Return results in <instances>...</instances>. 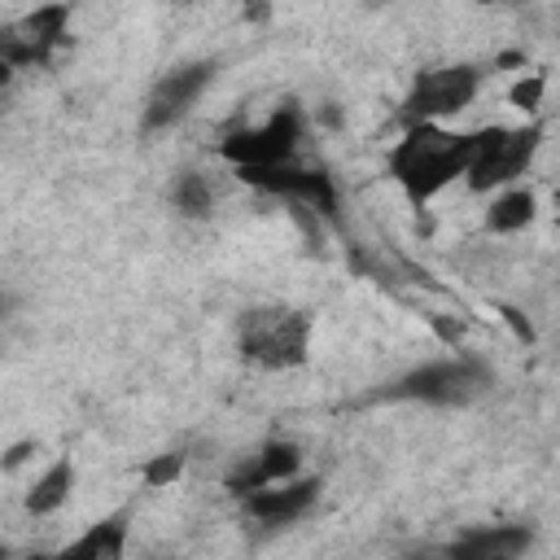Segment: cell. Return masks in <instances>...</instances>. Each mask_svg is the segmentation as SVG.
Returning a JSON list of instances; mask_svg holds the SVG:
<instances>
[{
  "label": "cell",
  "instance_id": "cell-1",
  "mask_svg": "<svg viewBox=\"0 0 560 560\" xmlns=\"http://www.w3.org/2000/svg\"><path fill=\"white\" fill-rule=\"evenodd\" d=\"M472 144H477L472 131H451V127H438V122H416V127H402V136L389 144L385 171L402 188V197L411 206H424L442 188L464 179V171L472 162Z\"/></svg>",
  "mask_w": 560,
  "mask_h": 560
},
{
  "label": "cell",
  "instance_id": "cell-2",
  "mask_svg": "<svg viewBox=\"0 0 560 560\" xmlns=\"http://www.w3.org/2000/svg\"><path fill=\"white\" fill-rule=\"evenodd\" d=\"M315 319L289 302H258L236 319V354L262 372H293L311 359Z\"/></svg>",
  "mask_w": 560,
  "mask_h": 560
},
{
  "label": "cell",
  "instance_id": "cell-3",
  "mask_svg": "<svg viewBox=\"0 0 560 560\" xmlns=\"http://www.w3.org/2000/svg\"><path fill=\"white\" fill-rule=\"evenodd\" d=\"M494 372L477 354H451V359H429L420 368H407L389 385H381L372 398L376 402H424V407H468L481 394H490Z\"/></svg>",
  "mask_w": 560,
  "mask_h": 560
},
{
  "label": "cell",
  "instance_id": "cell-4",
  "mask_svg": "<svg viewBox=\"0 0 560 560\" xmlns=\"http://www.w3.org/2000/svg\"><path fill=\"white\" fill-rule=\"evenodd\" d=\"M481 79L486 70L472 66V61H446V66H424L411 74L402 101H398V118L402 127H416V122H446L455 114H464L477 92H481Z\"/></svg>",
  "mask_w": 560,
  "mask_h": 560
},
{
  "label": "cell",
  "instance_id": "cell-5",
  "mask_svg": "<svg viewBox=\"0 0 560 560\" xmlns=\"http://www.w3.org/2000/svg\"><path fill=\"white\" fill-rule=\"evenodd\" d=\"M472 136H477V144H472L464 184H468V192H499V188H512L529 171V162L542 144V122L529 118L521 127H477Z\"/></svg>",
  "mask_w": 560,
  "mask_h": 560
},
{
  "label": "cell",
  "instance_id": "cell-6",
  "mask_svg": "<svg viewBox=\"0 0 560 560\" xmlns=\"http://www.w3.org/2000/svg\"><path fill=\"white\" fill-rule=\"evenodd\" d=\"M302 131H306V118L298 105H280L276 114H267L258 127H236L219 140V158L245 175V171H271V166H284L298 158V144H302Z\"/></svg>",
  "mask_w": 560,
  "mask_h": 560
},
{
  "label": "cell",
  "instance_id": "cell-7",
  "mask_svg": "<svg viewBox=\"0 0 560 560\" xmlns=\"http://www.w3.org/2000/svg\"><path fill=\"white\" fill-rule=\"evenodd\" d=\"M219 74V57H192L175 70H166L149 96H144V109H140V131L144 136H158V131H171L175 122H184L192 114V105L201 101V92L214 83Z\"/></svg>",
  "mask_w": 560,
  "mask_h": 560
},
{
  "label": "cell",
  "instance_id": "cell-8",
  "mask_svg": "<svg viewBox=\"0 0 560 560\" xmlns=\"http://www.w3.org/2000/svg\"><path fill=\"white\" fill-rule=\"evenodd\" d=\"M66 26H70L66 4H48V9L26 13L13 26H0V79H9L13 70H26V66H44L52 57V48L66 39Z\"/></svg>",
  "mask_w": 560,
  "mask_h": 560
},
{
  "label": "cell",
  "instance_id": "cell-9",
  "mask_svg": "<svg viewBox=\"0 0 560 560\" xmlns=\"http://www.w3.org/2000/svg\"><path fill=\"white\" fill-rule=\"evenodd\" d=\"M302 472V446L289 442V438H267L262 446H254L249 455H241L228 472H223V490L232 499H245L254 490H267V486H280L289 477Z\"/></svg>",
  "mask_w": 560,
  "mask_h": 560
},
{
  "label": "cell",
  "instance_id": "cell-10",
  "mask_svg": "<svg viewBox=\"0 0 560 560\" xmlns=\"http://www.w3.org/2000/svg\"><path fill=\"white\" fill-rule=\"evenodd\" d=\"M241 179L254 184V188H262V192L289 197L293 206H302V210H311V214L337 219V184H332L328 171L284 162V166H271V171H245Z\"/></svg>",
  "mask_w": 560,
  "mask_h": 560
},
{
  "label": "cell",
  "instance_id": "cell-11",
  "mask_svg": "<svg viewBox=\"0 0 560 560\" xmlns=\"http://www.w3.org/2000/svg\"><path fill=\"white\" fill-rule=\"evenodd\" d=\"M319 490H324V481L319 477H289V481H280V486H267V490H254V494H245L241 499V512L254 521V525H262V529H284V525H293V521H302L315 503H319Z\"/></svg>",
  "mask_w": 560,
  "mask_h": 560
},
{
  "label": "cell",
  "instance_id": "cell-12",
  "mask_svg": "<svg viewBox=\"0 0 560 560\" xmlns=\"http://www.w3.org/2000/svg\"><path fill=\"white\" fill-rule=\"evenodd\" d=\"M534 547V525L503 521V525H468L451 542H442L446 560H525Z\"/></svg>",
  "mask_w": 560,
  "mask_h": 560
},
{
  "label": "cell",
  "instance_id": "cell-13",
  "mask_svg": "<svg viewBox=\"0 0 560 560\" xmlns=\"http://www.w3.org/2000/svg\"><path fill=\"white\" fill-rule=\"evenodd\" d=\"M127 538H131V512L118 508V512L92 521L61 551H52V560H127Z\"/></svg>",
  "mask_w": 560,
  "mask_h": 560
},
{
  "label": "cell",
  "instance_id": "cell-14",
  "mask_svg": "<svg viewBox=\"0 0 560 560\" xmlns=\"http://www.w3.org/2000/svg\"><path fill=\"white\" fill-rule=\"evenodd\" d=\"M538 214V192L529 184H512V188H499L486 206V232L494 236H516L534 223Z\"/></svg>",
  "mask_w": 560,
  "mask_h": 560
},
{
  "label": "cell",
  "instance_id": "cell-15",
  "mask_svg": "<svg viewBox=\"0 0 560 560\" xmlns=\"http://www.w3.org/2000/svg\"><path fill=\"white\" fill-rule=\"evenodd\" d=\"M70 490H74V464H70V459H52V464L31 481L22 508H26L31 516H52V512H61V508L70 503Z\"/></svg>",
  "mask_w": 560,
  "mask_h": 560
},
{
  "label": "cell",
  "instance_id": "cell-16",
  "mask_svg": "<svg viewBox=\"0 0 560 560\" xmlns=\"http://www.w3.org/2000/svg\"><path fill=\"white\" fill-rule=\"evenodd\" d=\"M171 206L184 219H210L214 206H219V188L206 171H179L175 184H171Z\"/></svg>",
  "mask_w": 560,
  "mask_h": 560
},
{
  "label": "cell",
  "instance_id": "cell-17",
  "mask_svg": "<svg viewBox=\"0 0 560 560\" xmlns=\"http://www.w3.org/2000/svg\"><path fill=\"white\" fill-rule=\"evenodd\" d=\"M184 464H188L184 451H162V455H153V459L140 468V481H144L149 490H162V486H171V481L184 472Z\"/></svg>",
  "mask_w": 560,
  "mask_h": 560
},
{
  "label": "cell",
  "instance_id": "cell-18",
  "mask_svg": "<svg viewBox=\"0 0 560 560\" xmlns=\"http://www.w3.org/2000/svg\"><path fill=\"white\" fill-rule=\"evenodd\" d=\"M538 96H542V74H534L529 83L521 79V83L508 92V101H512L516 109H525V114H534V109H538Z\"/></svg>",
  "mask_w": 560,
  "mask_h": 560
},
{
  "label": "cell",
  "instance_id": "cell-19",
  "mask_svg": "<svg viewBox=\"0 0 560 560\" xmlns=\"http://www.w3.org/2000/svg\"><path fill=\"white\" fill-rule=\"evenodd\" d=\"M394 560H446V551H442V542H407V547H398Z\"/></svg>",
  "mask_w": 560,
  "mask_h": 560
},
{
  "label": "cell",
  "instance_id": "cell-20",
  "mask_svg": "<svg viewBox=\"0 0 560 560\" xmlns=\"http://www.w3.org/2000/svg\"><path fill=\"white\" fill-rule=\"evenodd\" d=\"M9 311H13V293H9V289H4V284H0V319H4V315H9Z\"/></svg>",
  "mask_w": 560,
  "mask_h": 560
},
{
  "label": "cell",
  "instance_id": "cell-21",
  "mask_svg": "<svg viewBox=\"0 0 560 560\" xmlns=\"http://www.w3.org/2000/svg\"><path fill=\"white\" fill-rule=\"evenodd\" d=\"M0 560H13V547L9 542H0Z\"/></svg>",
  "mask_w": 560,
  "mask_h": 560
},
{
  "label": "cell",
  "instance_id": "cell-22",
  "mask_svg": "<svg viewBox=\"0 0 560 560\" xmlns=\"http://www.w3.org/2000/svg\"><path fill=\"white\" fill-rule=\"evenodd\" d=\"M26 560H52V551H35V556H26Z\"/></svg>",
  "mask_w": 560,
  "mask_h": 560
},
{
  "label": "cell",
  "instance_id": "cell-23",
  "mask_svg": "<svg viewBox=\"0 0 560 560\" xmlns=\"http://www.w3.org/2000/svg\"><path fill=\"white\" fill-rule=\"evenodd\" d=\"M162 560H175V556H162Z\"/></svg>",
  "mask_w": 560,
  "mask_h": 560
}]
</instances>
